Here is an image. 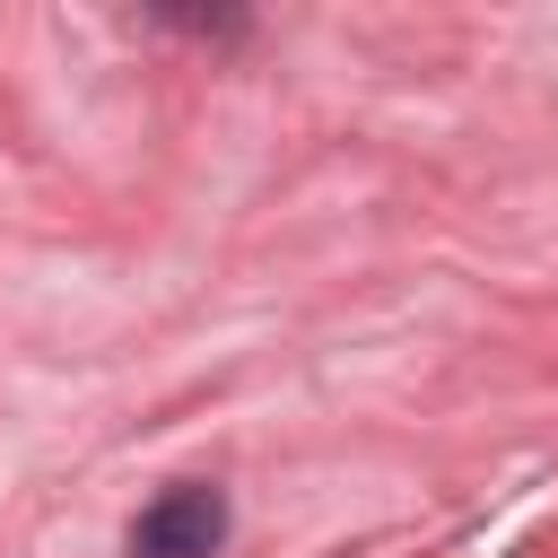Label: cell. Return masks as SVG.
Wrapping results in <instances>:
<instances>
[{"mask_svg":"<svg viewBox=\"0 0 558 558\" xmlns=\"http://www.w3.org/2000/svg\"><path fill=\"white\" fill-rule=\"evenodd\" d=\"M218 541H227V497L201 488V480L166 488V497L131 523V558H218Z\"/></svg>","mask_w":558,"mask_h":558,"instance_id":"obj_1","label":"cell"}]
</instances>
